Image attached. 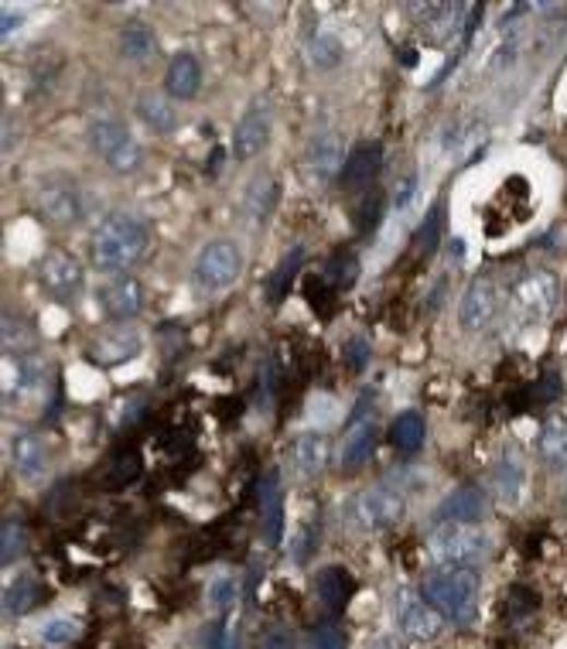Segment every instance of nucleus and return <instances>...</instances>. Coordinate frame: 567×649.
<instances>
[{"instance_id": "1", "label": "nucleus", "mask_w": 567, "mask_h": 649, "mask_svg": "<svg viewBox=\"0 0 567 649\" xmlns=\"http://www.w3.org/2000/svg\"><path fill=\"white\" fill-rule=\"evenodd\" d=\"M147 250V229L141 220H133L127 212H114L96 226L93 243H90V257L96 270L106 274H117V270L133 267Z\"/></svg>"}, {"instance_id": "2", "label": "nucleus", "mask_w": 567, "mask_h": 649, "mask_svg": "<svg viewBox=\"0 0 567 649\" xmlns=\"http://www.w3.org/2000/svg\"><path fill=\"white\" fill-rule=\"evenodd\" d=\"M479 575L472 567H441L421 581V594L430 609H438L441 618L469 622L479 609Z\"/></svg>"}, {"instance_id": "3", "label": "nucleus", "mask_w": 567, "mask_h": 649, "mask_svg": "<svg viewBox=\"0 0 567 649\" xmlns=\"http://www.w3.org/2000/svg\"><path fill=\"white\" fill-rule=\"evenodd\" d=\"M427 547L441 567H475L489 557L493 540L479 523H438Z\"/></svg>"}, {"instance_id": "4", "label": "nucleus", "mask_w": 567, "mask_h": 649, "mask_svg": "<svg viewBox=\"0 0 567 649\" xmlns=\"http://www.w3.org/2000/svg\"><path fill=\"white\" fill-rule=\"evenodd\" d=\"M90 144L114 175H133L144 165L141 141L133 138V133L127 130V123L117 120V117H96L93 127H90Z\"/></svg>"}, {"instance_id": "5", "label": "nucleus", "mask_w": 567, "mask_h": 649, "mask_svg": "<svg viewBox=\"0 0 567 649\" xmlns=\"http://www.w3.org/2000/svg\"><path fill=\"white\" fill-rule=\"evenodd\" d=\"M554 305H557V281L547 274V270H530V274L517 278V284L509 291L512 318H517L523 329H533V324L547 321Z\"/></svg>"}, {"instance_id": "6", "label": "nucleus", "mask_w": 567, "mask_h": 649, "mask_svg": "<svg viewBox=\"0 0 567 649\" xmlns=\"http://www.w3.org/2000/svg\"><path fill=\"white\" fill-rule=\"evenodd\" d=\"M35 205L42 212V220L51 223V226H79L86 215V199H83V188L79 181L66 178V175H48L38 192H35Z\"/></svg>"}, {"instance_id": "7", "label": "nucleus", "mask_w": 567, "mask_h": 649, "mask_svg": "<svg viewBox=\"0 0 567 649\" xmlns=\"http://www.w3.org/2000/svg\"><path fill=\"white\" fill-rule=\"evenodd\" d=\"M403 512H407V499H403V493L380 485V489L359 493L353 503L345 506V523H353L356 530H366V533H376V530H387L397 520H403Z\"/></svg>"}, {"instance_id": "8", "label": "nucleus", "mask_w": 567, "mask_h": 649, "mask_svg": "<svg viewBox=\"0 0 567 649\" xmlns=\"http://www.w3.org/2000/svg\"><path fill=\"white\" fill-rule=\"evenodd\" d=\"M239 270H243L239 243H233V239H212V243H205V247L199 250L192 274H196V284L202 291H223V287H229L239 278Z\"/></svg>"}, {"instance_id": "9", "label": "nucleus", "mask_w": 567, "mask_h": 649, "mask_svg": "<svg viewBox=\"0 0 567 649\" xmlns=\"http://www.w3.org/2000/svg\"><path fill=\"white\" fill-rule=\"evenodd\" d=\"M270 127H274L270 99L257 96L247 110H243V117H239V123L233 130V154H236V161H253L270 141Z\"/></svg>"}, {"instance_id": "10", "label": "nucleus", "mask_w": 567, "mask_h": 649, "mask_svg": "<svg viewBox=\"0 0 567 649\" xmlns=\"http://www.w3.org/2000/svg\"><path fill=\"white\" fill-rule=\"evenodd\" d=\"M397 626L403 636H411V639H435L445 626V618L438 609H430L424 602V594L411 591V588H400L397 591Z\"/></svg>"}, {"instance_id": "11", "label": "nucleus", "mask_w": 567, "mask_h": 649, "mask_svg": "<svg viewBox=\"0 0 567 649\" xmlns=\"http://www.w3.org/2000/svg\"><path fill=\"white\" fill-rule=\"evenodd\" d=\"M42 287L56 297V302H72V297L83 291V281H86V270L79 263L69 250H51L45 260H42Z\"/></svg>"}, {"instance_id": "12", "label": "nucleus", "mask_w": 567, "mask_h": 649, "mask_svg": "<svg viewBox=\"0 0 567 649\" xmlns=\"http://www.w3.org/2000/svg\"><path fill=\"white\" fill-rule=\"evenodd\" d=\"M342 165H345V151H342V138L332 130L318 133V138L308 144L305 154V175L315 188H329L335 178H342Z\"/></svg>"}, {"instance_id": "13", "label": "nucleus", "mask_w": 567, "mask_h": 649, "mask_svg": "<svg viewBox=\"0 0 567 649\" xmlns=\"http://www.w3.org/2000/svg\"><path fill=\"white\" fill-rule=\"evenodd\" d=\"M96 305L106 318L130 321L144 311V284L138 278H114L96 291Z\"/></svg>"}, {"instance_id": "14", "label": "nucleus", "mask_w": 567, "mask_h": 649, "mask_svg": "<svg viewBox=\"0 0 567 649\" xmlns=\"http://www.w3.org/2000/svg\"><path fill=\"white\" fill-rule=\"evenodd\" d=\"M496 311H499V291H496L493 278H475L462 294V305H458L462 329L465 332H482L485 324H493Z\"/></svg>"}, {"instance_id": "15", "label": "nucleus", "mask_w": 567, "mask_h": 649, "mask_svg": "<svg viewBox=\"0 0 567 649\" xmlns=\"http://www.w3.org/2000/svg\"><path fill=\"white\" fill-rule=\"evenodd\" d=\"M380 168H383V148L376 141H363V144H356L353 151H349L339 181H342L345 192H363V188H369L376 181Z\"/></svg>"}, {"instance_id": "16", "label": "nucleus", "mask_w": 567, "mask_h": 649, "mask_svg": "<svg viewBox=\"0 0 567 649\" xmlns=\"http://www.w3.org/2000/svg\"><path fill=\"white\" fill-rule=\"evenodd\" d=\"M144 353V339L138 329H114V332H103L96 342H93V363L99 366H120V363H130Z\"/></svg>"}, {"instance_id": "17", "label": "nucleus", "mask_w": 567, "mask_h": 649, "mask_svg": "<svg viewBox=\"0 0 567 649\" xmlns=\"http://www.w3.org/2000/svg\"><path fill=\"white\" fill-rule=\"evenodd\" d=\"M329 458H332V445L321 430H305V435H298L291 445V465L302 479H315L326 472Z\"/></svg>"}, {"instance_id": "18", "label": "nucleus", "mask_w": 567, "mask_h": 649, "mask_svg": "<svg viewBox=\"0 0 567 649\" xmlns=\"http://www.w3.org/2000/svg\"><path fill=\"white\" fill-rule=\"evenodd\" d=\"M527 493V469L517 455H503L499 462L493 465V496L506 506L517 509L523 503Z\"/></svg>"}, {"instance_id": "19", "label": "nucleus", "mask_w": 567, "mask_h": 649, "mask_svg": "<svg viewBox=\"0 0 567 649\" xmlns=\"http://www.w3.org/2000/svg\"><path fill=\"white\" fill-rule=\"evenodd\" d=\"M11 462L21 479H42L48 472V445L35 430H21L11 445Z\"/></svg>"}, {"instance_id": "20", "label": "nucleus", "mask_w": 567, "mask_h": 649, "mask_svg": "<svg viewBox=\"0 0 567 649\" xmlns=\"http://www.w3.org/2000/svg\"><path fill=\"white\" fill-rule=\"evenodd\" d=\"M260 512H263V536L270 547L281 544L284 533V489H281V475L270 472L260 485Z\"/></svg>"}, {"instance_id": "21", "label": "nucleus", "mask_w": 567, "mask_h": 649, "mask_svg": "<svg viewBox=\"0 0 567 649\" xmlns=\"http://www.w3.org/2000/svg\"><path fill=\"white\" fill-rule=\"evenodd\" d=\"M202 86V66L192 51H178L165 72V93L172 99H192Z\"/></svg>"}, {"instance_id": "22", "label": "nucleus", "mask_w": 567, "mask_h": 649, "mask_svg": "<svg viewBox=\"0 0 567 649\" xmlns=\"http://www.w3.org/2000/svg\"><path fill=\"white\" fill-rule=\"evenodd\" d=\"M305 243H298V247H291L281 260H277V267L270 270L267 274V281H263V297L270 305H281L284 297L291 294V287H294V278H298V270H302V263H305Z\"/></svg>"}, {"instance_id": "23", "label": "nucleus", "mask_w": 567, "mask_h": 649, "mask_svg": "<svg viewBox=\"0 0 567 649\" xmlns=\"http://www.w3.org/2000/svg\"><path fill=\"white\" fill-rule=\"evenodd\" d=\"M485 512V496L479 485H462L438 506V523H479Z\"/></svg>"}, {"instance_id": "24", "label": "nucleus", "mask_w": 567, "mask_h": 649, "mask_svg": "<svg viewBox=\"0 0 567 649\" xmlns=\"http://www.w3.org/2000/svg\"><path fill=\"white\" fill-rule=\"evenodd\" d=\"M536 451H540V458H544L547 469L567 472V417L551 414L544 424H540Z\"/></svg>"}, {"instance_id": "25", "label": "nucleus", "mask_w": 567, "mask_h": 649, "mask_svg": "<svg viewBox=\"0 0 567 649\" xmlns=\"http://www.w3.org/2000/svg\"><path fill=\"white\" fill-rule=\"evenodd\" d=\"M138 117L154 130V133H175L178 127V110L172 106V96L168 93H157V90H144L138 96Z\"/></svg>"}, {"instance_id": "26", "label": "nucleus", "mask_w": 567, "mask_h": 649, "mask_svg": "<svg viewBox=\"0 0 567 649\" xmlns=\"http://www.w3.org/2000/svg\"><path fill=\"white\" fill-rule=\"evenodd\" d=\"M277 205V178L274 175H257L247 185V196H243V212L253 226H263L270 220V212Z\"/></svg>"}, {"instance_id": "27", "label": "nucleus", "mask_w": 567, "mask_h": 649, "mask_svg": "<svg viewBox=\"0 0 567 649\" xmlns=\"http://www.w3.org/2000/svg\"><path fill=\"white\" fill-rule=\"evenodd\" d=\"M117 48H120V59L127 62H147L157 51V35L147 21H127L120 28Z\"/></svg>"}, {"instance_id": "28", "label": "nucleus", "mask_w": 567, "mask_h": 649, "mask_svg": "<svg viewBox=\"0 0 567 649\" xmlns=\"http://www.w3.org/2000/svg\"><path fill=\"white\" fill-rule=\"evenodd\" d=\"M376 417L373 421H363V424H353L349 427V435H345V445H342V469H359L366 465L373 451H376Z\"/></svg>"}, {"instance_id": "29", "label": "nucleus", "mask_w": 567, "mask_h": 649, "mask_svg": "<svg viewBox=\"0 0 567 649\" xmlns=\"http://www.w3.org/2000/svg\"><path fill=\"white\" fill-rule=\"evenodd\" d=\"M14 387L21 390V397H38L48 390V363L38 353L17 356V380L8 384V397L14 393Z\"/></svg>"}, {"instance_id": "30", "label": "nucleus", "mask_w": 567, "mask_h": 649, "mask_svg": "<svg viewBox=\"0 0 567 649\" xmlns=\"http://www.w3.org/2000/svg\"><path fill=\"white\" fill-rule=\"evenodd\" d=\"M424 435H427V424H424V414H421V411H403V414L393 421V427H390V441H393V448L403 451V455L421 451Z\"/></svg>"}, {"instance_id": "31", "label": "nucleus", "mask_w": 567, "mask_h": 649, "mask_svg": "<svg viewBox=\"0 0 567 649\" xmlns=\"http://www.w3.org/2000/svg\"><path fill=\"white\" fill-rule=\"evenodd\" d=\"M349 591H353V581L345 578L342 567H326L318 575V602L329 612H342L349 605Z\"/></svg>"}, {"instance_id": "32", "label": "nucleus", "mask_w": 567, "mask_h": 649, "mask_svg": "<svg viewBox=\"0 0 567 649\" xmlns=\"http://www.w3.org/2000/svg\"><path fill=\"white\" fill-rule=\"evenodd\" d=\"M462 21V8L454 4H430L424 8V35L430 42H445L454 35V24Z\"/></svg>"}, {"instance_id": "33", "label": "nucleus", "mask_w": 567, "mask_h": 649, "mask_svg": "<svg viewBox=\"0 0 567 649\" xmlns=\"http://www.w3.org/2000/svg\"><path fill=\"white\" fill-rule=\"evenodd\" d=\"M24 551H28V527L17 517H8L4 527H0V564L11 567L14 560H21Z\"/></svg>"}, {"instance_id": "34", "label": "nucleus", "mask_w": 567, "mask_h": 649, "mask_svg": "<svg viewBox=\"0 0 567 649\" xmlns=\"http://www.w3.org/2000/svg\"><path fill=\"white\" fill-rule=\"evenodd\" d=\"M342 42L332 32H315L308 42V59L315 69H335L342 62Z\"/></svg>"}, {"instance_id": "35", "label": "nucleus", "mask_w": 567, "mask_h": 649, "mask_svg": "<svg viewBox=\"0 0 567 649\" xmlns=\"http://www.w3.org/2000/svg\"><path fill=\"white\" fill-rule=\"evenodd\" d=\"M4 353L8 356L35 353V332H32V324L24 318H14V315L4 318Z\"/></svg>"}, {"instance_id": "36", "label": "nucleus", "mask_w": 567, "mask_h": 649, "mask_svg": "<svg viewBox=\"0 0 567 649\" xmlns=\"http://www.w3.org/2000/svg\"><path fill=\"white\" fill-rule=\"evenodd\" d=\"M326 281L329 284H335V287H353L356 281H359V257L353 253V250H335L332 253V260H329V267H326Z\"/></svg>"}, {"instance_id": "37", "label": "nucleus", "mask_w": 567, "mask_h": 649, "mask_svg": "<svg viewBox=\"0 0 567 649\" xmlns=\"http://www.w3.org/2000/svg\"><path fill=\"white\" fill-rule=\"evenodd\" d=\"M35 602H38V581L28 578V575L14 578L4 591V612L8 615H24Z\"/></svg>"}, {"instance_id": "38", "label": "nucleus", "mask_w": 567, "mask_h": 649, "mask_svg": "<svg viewBox=\"0 0 567 649\" xmlns=\"http://www.w3.org/2000/svg\"><path fill=\"white\" fill-rule=\"evenodd\" d=\"M79 636V622L72 615H48L38 626V639L45 646H69Z\"/></svg>"}, {"instance_id": "39", "label": "nucleus", "mask_w": 567, "mask_h": 649, "mask_svg": "<svg viewBox=\"0 0 567 649\" xmlns=\"http://www.w3.org/2000/svg\"><path fill=\"white\" fill-rule=\"evenodd\" d=\"M141 475V455L138 451H123V455H117L114 462H110V469H106V482L110 485H130L133 479Z\"/></svg>"}, {"instance_id": "40", "label": "nucleus", "mask_w": 567, "mask_h": 649, "mask_svg": "<svg viewBox=\"0 0 567 649\" xmlns=\"http://www.w3.org/2000/svg\"><path fill=\"white\" fill-rule=\"evenodd\" d=\"M517 56H520V32L517 35H503V42L493 48V56H489V62H485V69L489 72H506L512 62H517Z\"/></svg>"}, {"instance_id": "41", "label": "nucleus", "mask_w": 567, "mask_h": 649, "mask_svg": "<svg viewBox=\"0 0 567 649\" xmlns=\"http://www.w3.org/2000/svg\"><path fill=\"white\" fill-rule=\"evenodd\" d=\"M383 205H387V199H383V192H380V188H376V192H369V196H366V202L359 205V220H356L359 233H369L373 226H380Z\"/></svg>"}, {"instance_id": "42", "label": "nucleus", "mask_w": 567, "mask_h": 649, "mask_svg": "<svg viewBox=\"0 0 567 649\" xmlns=\"http://www.w3.org/2000/svg\"><path fill=\"white\" fill-rule=\"evenodd\" d=\"M305 649H345V633L339 626H315Z\"/></svg>"}, {"instance_id": "43", "label": "nucleus", "mask_w": 567, "mask_h": 649, "mask_svg": "<svg viewBox=\"0 0 567 649\" xmlns=\"http://www.w3.org/2000/svg\"><path fill=\"white\" fill-rule=\"evenodd\" d=\"M233 599H236V581L229 575H220V578L209 585V602L220 609V612H226L233 605Z\"/></svg>"}, {"instance_id": "44", "label": "nucleus", "mask_w": 567, "mask_h": 649, "mask_svg": "<svg viewBox=\"0 0 567 649\" xmlns=\"http://www.w3.org/2000/svg\"><path fill=\"white\" fill-rule=\"evenodd\" d=\"M209 649H243V639L229 622H220V626L209 633Z\"/></svg>"}, {"instance_id": "45", "label": "nucleus", "mask_w": 567, "mask_h": 649, "mask_svg": "<svg viewBox=\"0 0 567 649\" xmlns=\"http://www.w3.org/2000/svg\"><path fill=\"white\" fill-rule=\"evenodd\" d=\"M257 649H298V639H294L291 629L274 626V629H267V633L260 636V646H257Z\"/></svg>"}, {"instance_id": "46", "label": "nucleus", "mask_w": 567, "mask_h": 649, "mask_svg": "<svg viewBox=\"0 0 567 649\" xmlns=\"http://www.w3.org/2000/svg\"><path fill=\"white\" fill-rule=\"evenodd\" d=\"M315 540H318V527H315V520H308L298 530V536H294V560H308L315 551Z\"/></svg>"}, {"instance_id": "47", "label": "nucleus", "mask_w": 567, "mask_h": 649, "mask_svg": "<svg viewBox=\"0 0 567 649\" xmlns=\"http://www.w3.org/2000/svg\"><path fill=\"white\" fill-rule=\"evenodd\" d=\"M366 363H369V342L366 339L345 342V366L353 373H359V369H366Z\"/></svg>"}, {"instance_id": "48", "label": "nucleus", "mask_w": 567, "mask_h": 649, "mask_svg": "<svg viewBox=\"0 0 567 649\" xmlns=\"http://www.w3.org/2000/svg\"><path fill=\"white\" fill-rule=\"evenodd\" d=\"M373 400H376V390H373V387L359 393L353 414H349V427H353V424H363V421H373Z\"/></svg>"}, {"instance_id": "49", "label": "nucleus", "mask_w": 567, "mask_h": 649, "mask_svg": "<svg viewBox=\"0 0 567 649\" xmlns=\"http://www.w3.org/2000/svg\"><path fill=\"white\" fill-rule=\"evenodd\" d=\"M414 196H417V175H407L397 185V209L407 212L414 205Z\"/></svg>"}, {"instance_id": "50", "label": "nucleus", "mask_w": 567, "mask_h": 649, "mask_svg": "<svg viewBox=\"0 0 567 649\" xmlns=\"http://www.w3.org/2000/svg\"><path fill=\"white\" fill-rule=\"evenodd\" d=\"M421 250L424 253H435L438 250V212H430V220L421 229Z\"/></svg>"}, {"instance_id": "51", "label": "nucleus", "mask_w": 567, "mask_h": 649, "mask_svg": "<svg viewBox=\"0 0 567 649\" xmlns=\"http://www.w3.org/2000/svg\"><path fill=\"white\" fill-rule=\"evenodd\" d=\"M21 24H24V14H14V11H4V21H0V35H14L17 28H21Z\"/></svg>"}, {"instance_id": "52", "label": "nucleus", "mask_w": 567, "mask_h": 649, "mask_svg": "<svg viewBox=\"0 0 567 649\" xmlns=\"http://www.w3.org/2000/svg\"><path fill=\"white\" fill-rule=\"evenodd\" d=\"M369 649H400V642H397V636H380Z\"/></svg>"}, {"instance_id": "53", "label": "nucleus", "mask_w": 567, "mask_h": 649, "mask_svg": "<svg viewBox=\"0 0 567 649\" xmlns=\"http://www.w3.org/2000/svg\"><path fill=\"white\" fill-rule=\"evenodd\" d=\"M564 503H567V489H564Z\"/></svg>"}]
</instances>
